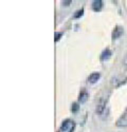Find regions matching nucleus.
<instances>
[{
	"instance_id": "nucleus-1",
	"label": "nucleus",
	"mask_w": 127,
	"mask_h": 132,
	"mask_svg": "<svg viewBox=\"0 0 127 132\" xmlns=\"http://www.w3.org/2000/svg\"><path fill=\"white\" fill-rule=\"evenodd\" d=\"M106 102H107V98H106V97H102V98H100V100L97 101L96 107H95L96 114L101 115L103 113V111L105 110V107H106Z\"/></svg>"
},
{
	"instance_id": "nucleus-2",
	"label": "nucleus",
	"mask_w": 127,
	"mask_h": 132,
	"mask_svg": "<svg viewBox=\"0 0 127 132\" xmlns=\"http://www.w3.org/2000/svg\"><path fill=\"white\" fill-rule=\"evenodd\" d=\"M123 32H124L123 26H121V25H117V26L115 27L113 32H112V36H111V37H112V40H117V39H119L120 37L123 35Z\"/></svg>"
},
{
	"instance_id": "nucleus-3",
	"label": "nucleus",
	"mask_w": 127,
	"mask_h": 132,
	"mask_svg": "<svg viewBox=\"0 0 127 132\" xmlns=\"http://www.w3.org/2000/svg\"><path fill=\"white\" fill-rule=\"evenodd\" d=\"M117 127L120 128H126L127 127V111L117 121Z\"/></svg>"
},
{
	"instance_id": "nucleus-4",
	"label": "nucleus",
	"mask_w": 127,
	"mask_h": 132,
	"mask_svg": "<svg viewBox=\"0 0 127 132\" xmlns=\"http://www.w3.org/2000/svg\"><path fill=\"white\" fill-rule=\"evenodd\" d=\"M111 55H112V52L109 50V49H105V50L101 53L100 59H101V61H106L111 57Z\"/></svg>"
},
{
	"instance_id": "nucleus-5",
	"label": "nucleus",
	"mask_w": 127,
	"mask_h": 132,
	"mask_svg": "<svg viewBox=\"0 0 127 132\" xmlns=\"http://www.w3.org/2000/svg\"><path fill=\"white\" fill-rule=\"evenodd\" d=\"M71 123H73V122H71L70 120H65V121L62 122V124H61L59 131H60V132H67V131L70 129V127L72 126Z\"/></svg>"
},
{
	"instance_id": "nucleus-6",
	"label": "nucleus",
	"mask_w": 127,
	"mask_h": 132,
	"mask_svg": "<svg viewBox=\"0 0 127 132\" xmlns=\"http://www.w3.org/2000/svg\"><path fill=\"white\" fill-rule=\"evenodd\" d=\"M101 77V75L98 72H93V73H91L89 75V78H88V81L90 82V84H95V82L100 79Z\"/></svg>"
},
{
	"instance_id": "nucleus-7",
	"label": "nucleus",
	"mask_w": 127,
	"mask_h": 132,
	"mask_svg": "<svg viewBox=\"0 0 127 132\" xmlns=\"http://www.w3.org/2000/svg\"><path fill=\"white\" fill-rule=\"evenodd\" d=\"M103 1L102 0H95V1L92 2V10L94 12H100L103 9Z\"/></svg>"
},
{
	"instance_id": "nucleus-8",
	"label": "nucleus",
	"mask_w": 127,
	"mask_h": 132,
	"mask_svg": "<svg viewBox=\"0 0 127 132\" xmlns=\"http://www.w3.org/2000/svg\"><path fill=\"white\" fill-rule=\"evenodd\" d=\"M88 97H89V94H88L86 91H83V92H81L80 95H79V101H80L81 104H85V102L88 100Z\"/></svg>"
},
{
	"instance_id": "nucleus-9",
	"label": "nucleus",
	"mask_w": 127,
	"mask_h": 132,
	"mask_svg": "<svg viewBox=\"0 0 127 132\" xmlns=\"http://www.w3.org/2000/svg\"><path fill=\"white\" fill-rule=\"evenodd\" d=\"M79 110H80V105L77 102H73L72 106H71V111H72L73 113H76Z\"/></svg>"
},
{
	"instance_id": "nucleus-10",
	"label": "nucleus",
	"mask_w": 127,
	"mask_h": 132,
	"mask_svg": "<svg viewBox=\"0 0 127 132\" xmlns=\"http://www.w3.org/2000/svg\"><path fill=\"white\" fill-rule=\"evenodd\" d=\"M83 15H84V9H81V10H79V11H77V12L74 14L73 18H75V19H79V18H81Z\"/></svg>"
},
{
	"instance_id": "nucleus-11",
	"label": "nucleus",
	"mask_w": 127,
	"mask_h": 132,
	"mask_svg": "<svg viewBox=\"0 0 127 132\" xmlns=\"http://www.w3.org/2000/svg\"><path fill=\"white\" fill-rule=\"evenodd\" d=\"M62 36V32H55L54 34V40L55 41H58Z\"/></svg>"
},
{
	"instance_id": "nucleus-12",
	"label": "nucleus",
	"mask_w": 127,
	"mask_h": 132,
	"mask_svg": "<svg viewBox=\"0 0 127 132\" xmlns=\"http://www.w3.org/2000/svg\"><path fill=\"white\" fill-rule=\"evenodd\" d=\"M123 65H124L125 67H127V55L123 58Z\"/></svg>"
},
{
	"instance_id": "nucleus-13",
	"label": "nucleus",
	"mask_w": 127,
	"mask_h": 132,
	"mask_svg": "<svg viewBox=\"0 0 127 132\" xmlns=\"http://www.w3.org/2000/svg\"><path fill=\"white\" fill-rule=\"evenodd\" d=\"M74 128H75V125H74V124H72V126L70 127V129L68 130V132H73V131H74Z\"/></svg>"
},
{
	"instance_id": "nucleus-14",
	"label": "nucleus",
	"mask_w": 127,
	"mask_h": 132,
	"mask_svg": "<svg viewBox=\"0 0 127 132\" xmlns=\"http://www.w3.org/2000/svg\"><path fill=\"white\" fill-rule=\"evenodd\" d=\"M70 3H71V1H62V5H65V6L69 5Z\"/></svg>"
}]
</instances>
